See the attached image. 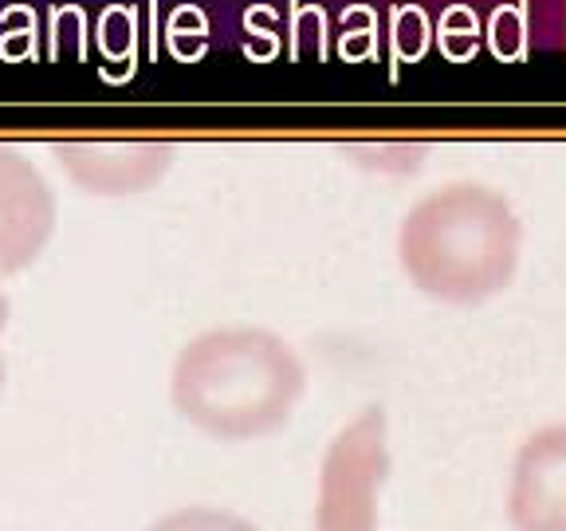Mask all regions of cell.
Listing matches in <instances>:
<instances>
[{
	"label": "cell",
	"instance_id": "1",
	"mask_svg": "<svg viewBox=\"0 0 566 531\" xmlns=\"http://www.w3.org/2000/svg\"><path fill=\"white\" fill-rule=\"evenodd\" d=\"M303 363L283 339L224 327L193 339L174 363L177 414L221 441H252L280 429L303 394Z\"/></svg>",
	"mask_w": 566,
	"mask_h": 531
},
{
	"label": "cell",
	"instance_id": "2",
	"mask_svg": "<svg viewBox=\"0 0 566 531\" xmlns=\"http://www.w3.org/2000/svg\"><path fill=\"white\" fill-rule=\"evenodd\" d=\"M386 477V414L370 406L346 425L323 457L315 531H378V496Z\"/></svg>",
	"mask_w": 566,
	"mask_h": 531
},
{
	"label": "cell",
	"instance_id": "3",
	"mask_svg": "<svg viewBox=\"0 0 566 531\" xmlns=\"http://www.w3.org/2000/svg\"><path fill=\"white\" fill-rule=\"evenodd\" d=\"M55 229V197L20 150L0 146V272H17L44 252Z\"/></svg>",
	"mask_w": 566,
	"mask_h": 531
},
{
	"label": "cell",
	"instance_id": "4",
	"mask_svg": "<svg viewBox=\"0 0 566 531\" xmlns=\"http://www.w3.org/2000/svg\"><path fill=\"white\" fill-rule=\"evenodd\" d=\"M507 516L520 531H566V425H547L515 452Z\"/></svg>",
	"mask_w": 566,
	"mask_h": 531
},
{
	"label": "cell",
	"instance_id": "5",
	"mask_svg": "<svg viewBox=\"0 0 566 531\" xmlns=\"http://www.w3.org/2000/svg\"><path fill=\"white\" fill-rule=\"evenodd\" d=\"M60 162L83 189L95 194H130L146 189L154 174L166 166L161 146H106V142H60Z\"/></svg>",
	"mask_w": 566,
	"mask_h": 531
},
{
	"label": "cell",
	"instance_id": "6",
	"mask_svg": "<svg viewBox=\"0 0 566 531\" xmlns=\"http://www.w3.org/2000/svg\"><path fill=\"white\" fill-rule=\"evenodd\" d=\"M146 531H260L256 523H248L244 516L224 512V508L193 504V508H177V512L154 520Z\"/></svg>",
	"mask_w": 566,
	"mask_h": 531
},
{
	"label": "cell",
	"instance_id": "7",
	"mask_svg": "<svg viewBox=\"0 0 566 531\" xmlns=\"http://www.w3.org/2000/svg\"><path fill=\"white\" fill-rule=\"evenodd\" d=\"M9 327V295L0 292V335ZM0 386H4V358H0Z\"/></svg>",
	"mask_w": 566,
	"mask_h": 531
}]
</instances>
